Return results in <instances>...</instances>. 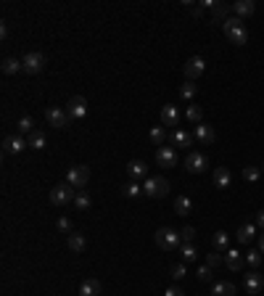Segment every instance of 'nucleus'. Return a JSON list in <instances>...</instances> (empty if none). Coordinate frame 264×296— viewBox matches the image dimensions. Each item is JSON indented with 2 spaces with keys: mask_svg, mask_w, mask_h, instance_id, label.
I'll list each match as a JSON object with an SVG mask.
<instances>
[{
  "mask_svg": "<svg viewBox=\"0 0 264 296\" xmlns=\"http://www.w3.org/2000/svg\"><path fill=\"white\" fill-rule=\"evenodd\" d=\"M45 119H48V124L51 127H56V130H66L69 127V114H66V108H58V106H51L48 111H45Z\"/></svg>",
  "mask_w": 264,
  "mask_h": 296,
  "instance_id": "5",
  "label": "nucleus"
},
{
  "mask_svg": "<svg viewBox=\"0 0 264 296\" xmlns=\"http://www.w3.org/2000/svg\"><path fill=\"white\" fill-rule=\"evenodd\" d=\"M127 175H130V180H135V183L148 180V164L140 162V159H132V162L127 164Z\"/></svg>",
  "mask_w": 264,
  "mask_h": 296,
  "instance_id": "13",
  "label": "nucleus"
},
{
  "mask_svg": "<svg viewBox=\"0 0 264 296\" xmlns=\"http://www.w3.org/2000/svg\"><path fill=\"white\" fill-rule=\"evenodd\" d=\"M24 148H29V143H27L21 135H8V138L3 140V151H6V153H21Z\"/></svg>",
  "mask_w": 264,
  "mask_h": 296,
  "instance_id": "15",
  "label": "nucleus"
},
{
  "mask_svg": "<svg viewBox=\"0 0 264 296\" xmlns=\"http://www.w3.org/2000/svg\"><path fill=\"white\" fill-rule=\"evenodd\" d=\"M256 227H259V230H264V209H261V212H256Z\"/></svg>",
  "mask_w": 264,
  "mask_h": 296,
  "instance_id": "45",
  "label": "nucleus"
},
{
  "mask_svg": "<svg viewBox=\"0 0 264 296\" xmlns=\"http://www.w3.org/2000/svg\"><path fill=\"white\" fill-rule=\"evenodd\" d=\"M206 167H209V159H206V153H201V151H190L188 156H185V169H188L190 175H198V172H204Z\"/></svg>",
  "mask_w": 264,
  "mask_h": 296,
  "instance_id": "7",
  "label": "nucleus"
},
{
  "mask_svg": "<svg viewBox=\"0 0 264 296\" xmlns=\"http://www.w3.org/2000/svg\"><path fill=\"white\" fill-rule=\"evenodd\" d=\"M143 193H146L143 185H137L135 180H130V183L122 185V196H124V198H137V196H143Z\"/></svg>",
  "mask_w": 264,
  "mask_h": 296,
  "instance_id": "25",
  "label": "nucleus"
},
{
  "mask_svg": "<svg viewBox=\"0 0 264 296\" xmlns=\"http://www.w3.org/2000/svg\"><path fill=\"white\" fill-rule=\"evenodd\" d=\"M180 254H182V262L188 264V262H196V259H198V248H196L193 243H182Z\"/></svg>",
  "mask_w": 264,
  "mask_h": 296,
  "instance_id": "31",
  "label": "nucleus"
},
{
  "mask_svg": "<svg viewBox=\"0 0 264 296\" xmlns=\"http://www.w3.org/2000/svg\"><path fill=\"white\" fill-rule=\"evenodd\" d=\"M232 11H235L238 19H246V16H251V13L256 11V3L254 0H238V3L232 6Z\"/></svg>",
  "mask_w": 264,
  "mask_h": 296,
  "instance_id": "19",
  "label": "nucleus"
},
{
  "mask_svg": "<svg viewBox=\"0 0 264 296\" xmlns=\"http://www.w3.org/2000/svg\"><path fill=\"white\" fill-rule=\"evenodd\" d=\"M180 119H182V114H180V108H177V106L166 103V106L161 108V122H164V127H177Z\"/></svg>",
  "mask_w": 264,
  "mask_h": 296,
  "instance_id": "14",
  "label": "nucleus"
},
{
  "mask_svg": "<svg viewBox=\"0 0 264 296\" xmlns=\"http://www.w3.org/2000/svg\"><path fill=\"white\" fill-rule=\"evenodd\" d=\"M21 64H24V72H27V74H40V72L45 69V56L37 53V51H32V53H27V56L21 58Z\"/></svg>",
  "mask_w": 264,
  "mask_h": 296,
  "instance_id": "9",
  "label": "nucleus"
},
{
  "mask_svg": "<svg viewBox=\"0 0 264 296\" xmlns=\"http://www.w3.org/2000/svg\"><path fill=\"white\" fill-rule=\"evenodd\" d=\"M196 93H198V85H196V82H185V85L180 87V98L190 101V98H196Z\"/></svg>",
  "mask_w": 264,
  "mask_h": 296,
  "instance_id": "37",
  "label": "nucleus"
},
{
  "mask_svg": "<svg viewBox=\"0 0 264 296\" xmlns=\"http://www.w3.org/2000/svg\"><path fill=\"white\" fill-rule=\"evenodd\" d=\"M85 236L82 233H69V252H74V254H82L85 252Z\"/></svg>",
  "mask_w": 264,
  "mask_h": 296,
  "instance_id": "24",
  "label": "nucleus"
},
{
  "mask_svg": "<svg viewBox=\"0 0 264 296\" xmlns=\"http://www.w3.org/2000/svg\"><path fill=\"white\" fill-rule=\"evenodd\" d=\"M148 140L153 146H164V140H166V132H164V127H151V132H148Z\"/></svg>",
  "mask_w": 264,
  "mask_h": 296,
  "instance_id": "34",
  "label": "nucleus"
},
{
  "mask_svg": "<svg viewBox=\"0 0 264 296\" xmlns=\"http://www.w3.org/2000/svg\"><path fill=\"white\" fill-rule=\"evenodd\" d=\"M66 114L69 119H82L87 114V98L85 96H71L66 103Z\"/></svg>",
  "mask_w": 264,
  "mask_h": 296,
  "instance_id": "10",
  "label": "nucleus"
},
{
  "mask_svg": "<svg viewBox=\"0 0 264 296\" xmlns=\"http://www.w3.org/2000/svg\"><path fill=\"white\" fill-rule=\"evenodd\" d=\"M56 227H58L61 233H71V220H69V217H58Z\"/></svg>",
  "mask_w": 264,
  "mask_h": 296,
  "instance_id": "43",
  "label": "nucleus"
},
{
  "mask_svg": "<svg viewBox=\"0 0 264 296\" xmlns=\"http://www.w3.org/2000/svg\"><path fill=\"white\" fill-rule=\"evenodd\" d=\"M143 191H146V196H151V198H164V196L169 193V183H166L164 177H148L146 185H143Z\"/></svg>",
  "mask_w": 264,
  "mask_h": 296,
  "instance_id": "6",
  "label": "nucleus"
},
{
  "mask_svg": "<svg viewBox=\"0 0 264 296\" xmlns=\"http://www.w3.org/2000/svg\"><path fill=\"white\" fill-rule=\"evenodd\" d=\"M87 180H90V167H85V164H77L66 172V183H71L77 191H82L87 185Z\"/></svg>",
  "mask_w": 264,
  "mask_h": 296,
  "instance_id": "4",
  "label": "nucleus"
},
{
  "mask_svg": "<svg viewBox=\"0 0 264 296\" xmlns=\"http://www.w3.org/2000/svg\"><path fill=\"white\" fill-rule=\"evenodd\" d=\"M101 291H103V286H101L98 278H87L80 286V296H101Z\"/></svg>",
  "mask_w": 264,
  "mask_h": 296,
  "instance_id": "18",
  "label": "nucleus"
},
{
  "mask_svg": "<svg viewBox=\"0 0 264 296\" xmlns=\"http://www.w3.org/2000/svg\"><path fill=\"white\" fill-rule=\"evenodd\" d=\"M27 143H29V148H35V151H40V148H45V132H40V130H35L32 135L27 138Z\"/></svg>",
  "mask_w": 264,
  "mask_h": 296,
  "instance_id": "35",
  "label": "nucleus"
},
{
  "mask_svg": "<svg viewBox=\"0 0 264 296\" xmlns=\"http://www.w3.org/2000/svg\"><path fill=\"white\" fill-rule=\"evenodd\" d=\"M254 236H256V225L248 222V225H241V227H238V236H235V238H238V243L246 246V243L254 241Z\"/></svg>",
  "mask_w": 264,
  "mask_h": 296,
  "instance_id": "21",
  "label": "nucleus"
},
{
  "mask_svg": "<svg viewBox=\"0 0 264 296\" xmlns=\"http://www.w3.org/2000/svg\"><path fill=\"white\" fill-rule=\"evenodd\" d=\"M74 196H77V188L71 183H58L56 188L51 191V204L53 207H66V204L74 201Z\"/></svg>",
  "mask_w": 264,
  "mask_h": 296,
  "instance_id": "3",
  "label": "nucleus"
},
{
  "mask_svg": "<svg viewBox=\"0 0 264 296\" xmlns=\"http://www.w3.org/2000/svg\"><path fill=\"white\" fill-rule=\"evenodd\" d=\"M227 11H230V8H227L225 3H214V6H211V19H214V21H222V24H225V21L230 19V16H227Z\"/></svg>",
  "mask_w": 264,
  "mask_h": 296,
  "instance_id": "30",
  "label": "nucleus"
},
{
  "mask_svg": "<svg viewBox=\"0 0 264 296\" xmlns=\"http://www.w3.org/2000/svg\"><path fill=\"white\" fill-rule=\"evenodd\" d=\"M0 37L8 40V24H0Z\"/></svg>",
  "mask_w": 264,
  "mask_h": 296,
  "instance_id": "46",
  "label": "nucleus"
},
{
  "mask_svg": "<svg viewBox=\"0 0 264 296\" xmlns=\"http://www.w3.org/2000/svg\"><path fill=\"white\" fill-rule=\"evenodd\" d=\"M211 246H214V252H227L230 248V236L225 230H217L214 238H211Z\"/></svg>",
  "mask_w": 264,
  "mask_h": 296,
  "instance_id": "22",
  "label": "nucleus"
},
{
  "mask_svg": "<svg viewBox=\"0 0 264 296\" xmlns=\"http://www.w3.org/2000/svg\"><path fill=\"white\" fill-rule=\"evenodd\" d=\"M222 29H225V35H227V40H230L232 45H246V42H248V32H246V27H243V19L230 16V19L222 24Z\"/></svg>",
  "mask_w": 264,
  "mask_h": 296,
  "instance_id": "2",
  "label": "nucleus"
},
{
  "mask_svg": "<svg viewBox=\"0 0 264 296\" xmlns=\"http://www.w3.org/2000/svg\"><path fill=\"white\" fill-rule=\"evenodd\" d=\"M243 257H246V262L251 264L254 270H259V267H261V262H264V254L259 252V248H248V254H243Z\"/></svg>",
  "mask_w": 264,
  "mask_h": 296,
  "instance_id": "29",
  "label": "nucleus"
},
{
  "mask_svg": "<svg viewBox=\"0 0 264 296\" xmlns=\"http://www.w3.org/2000/svg\"><path fill=\"white\" fill-rule=\"evenodd\" d=\"M180 238H182V243H193V241H196V227L185 225V227L180 230Z\"/></svg>",
  "mask_w": 264,
  "mask_h": 296,
  "instance_id": "40",
  "label": "nucleus"
},
{
  "mask_svg": "<svg viewBox=\"0 0 264 296\" xmlns=\"http://www.w3.org/2000/svg\"><path fill=\"white\" fill-rule=\"evenodd\" d=\"M227 257H225V264L232 270V272H241L243 270V262H246V257H243V252H238V248H227L225 252Z\"/></svg>",
  "mask_w": 264,
  "mask_h": 296,
  "instance_id": "16",
  "label": "nucleus"
},
{
  "mask_svg": "<svg viewBox=\"0 0 264 296\" xmlns=\"http://www.w3.org/2000/svg\"><path fill=\"white\" fill-rule=\"evenodd\" d=\"M169 275H172V280H182L185 275H188V267H185V262H182V264H175V267L169 270Z\"/></svg>",
  "mask_w": 264,
  "mask_h": 296,
  "instance_id": "41",
  "label": "nucleus"
},
{
  "mask_svg": "<svg viewBox=\"0 0 264 296\" xmlns=\"http://www.w3.org/2000/svg\"><path fill=\"white\" fill-rule=\"evenodd\" d=\"M211 296H235V286L230 280H220V283H214Z\"/></svg>",
  "mask_w": 264,
  "mask_h": 296,
  "instance_id": "26",
  "label": "nucleus"
},
{
  "mask_svg": "<svg viewBox=\"0 0 264 296\" xmlns=\"http://www.w3.org/2000/svg\"><path fill=\"white\" fill-rule=\"evenodd\" d=\"M259 252L264 254V233H261V236H259Z\"/></svg>",
  "mask_w": 264,
  "mask_h": 296,
  "instance_id": "48",
  "label": "nucleus"
},
{
  "mask_svg": "<svg viewBox=\"0 0 264 296\" xmlns=\"http://www.w3.org/2000/svg\"><path fill=\"white\" fill-rule=\"evenodd\" d=\"M74 207L80 209V212H87V209L92 207V198H90V196H87L85 191H80V193L74 196Z\"/></svg>",
  "mask_w": 264,
  "mask_h": 296,
  "instance_id": "33",
  "label": "nucleus"
},
{
  "mask_svg": "<svg viewBox=\"0 0 264 296\" xmlns=\"http://www.w3.org/2000/svg\"><path fill=\"white\" fill-rule=\"evenodd\" d=\"M156 162H159V167H164V169L177 167V151H175V148H169V146L156 148Z\"/></svg>",
  "mask_w": 264,
  "mask_h": 296,
  "instance_id": "11",
  "label": "nucleus"
},
{
  "mask_svg": "<svg viewBox=\"0 0 264 296\" xmlns=\"http://www.w3.org/2000/svg\"><path fill=\"white\" fill-rule=\"evenodd\" d=\"M185 117H188L193 124H201V119H204V108L201 106H188L185 108Z\"/></svg>",
  "mask_w": 264,
  "mask_h": 296,
  "instance_id": "36",
  "label": "nucleus"
},
{
  "mask_svg": "<svg viewBox=\"0 0 264 296\" xmlns=\"http://www.w3.org/2000/svg\"><path fill=\"white\" fill-rule=\"evenodd\" d=\"M0 69H3V74H19V72H24V64L19 58H6L0 64Z\"/></svg>",
  "mask_w": 264,
  "mask_h": 296,
  "instance_id": "27",
  "label": "nucleus"
},
{
  "mask_svg": "<svg viewBox=\"0 0 264 296\" xmlns=\"http://www.w3.org/2000/svg\"><path fill=\"white\" fill-rule=\"evenodd\" d=\"M193 138H198L201 143H214V140H217V132H214L211 124H204V122H201V124H196Z\"/></svg>",
  "mask_w": 264,
  "mask_h": 296,
  "instance_id": "17",
  "label": "nucleus"
},
{
  "mask_svg": "<svg viewBox=\"0 0 264 296\" xmlns=\"http://www.w3.org/2000/svg\"><path fill=\"white\" fill-rule=\"evenodd\" d=\"M259 177H261V167H246L243 169V180L246 183H259Z\"/></svg>",
  "mask_w": 264,
  "mask_h": 296,
  "instance_id": "38",
  "label": "nucleus"
},
{
  "mask_svg": "<svg viewBox=\"0 0 264 296\" xmlns=\"http://www.w3.org/2000/svg\"><path fill=\"white\" fill-rule=\"evenodd\" d=\"M243 288L248 291V293H261V288H264V275L259 272V270H254V272H248L246 278H243Z\"/></svg>",
  "mask_w": 264,
  "mask_h": 296,
  "instance_id": "12",
  "label": "nucleus"
},
{
  "mask_svg": "<svg viewBox=\"0 0 264 296\" xmlns=\"http://www.w3.org/2000/svg\"><path fill=\"white\" fill-rule=\"evenodd\" d=\"M201 16H204V8L196 6V8H193V19H201Z\"/></svg>",
  "mask_w": 264,
  "mask_h": 296,
  "instance_id": "47",
  "label": "nucleus"
},
{
  "mask_svg": "<svg viewBox=\"0 0 264 296\" xmlns=\"http://www.w3.org/2000/svg\"><path fill=\"white\" fill-rule=\"evenodd\" d=\"M190 209H193V201H190L188 196H177V198H175V212H177L180 217L190 214Z\"/></svg>",
  "mask_w": 264,
  "mask_h": 296,
  "instance_id": "28",
  "label": "nucleus"
},
{
  "mask_svg": "<svg viewBox=\"0 0 264 296\" xmlns=\"http://www.w3.org/2000/svg\"><path fill=\"white\" fill-rule=\"evenodd\" d=\"M153 238H156V246H159V248H164V252H177V248H182L180 230H172V227H159Z\"/></svg>",
  "mask_w": 264,
  "mask_h": 296,
  "instance_id": "1",
  "label": "nucleus"
},
{
  "mask_svg": "<svg viewBox=\"0 0 264 296\" xmlns=\"http://www.w3.org/2000/svg\"><path fill=\"white\" fill-rule=\"evenodd\" d=\"M206 264L214 270V267H220V264H225V257H222V252H211V254H206Z\"/></svg>",
  "mask_w": 264,
  "mask_h": 296,
  "instance_id": "39",
  "label": "nucleus"
},
{
  "mask_svg": "<svg viewBox=\"0 0 264 296\" xmlns=\"http://www.w3.org/2000/svg\"><path fill=\"white\" fill-rule=\"evenodd\" d=\"M16 130H19V135H32L35 132V119L32 117H21L19 124H16Z\"/></svg>",
  "mask_w": 264,
  "mask_h": 296,
  "instance_id": "32",
  "label": "nucleus"
},
{
  "mask_svg": "<svg viewBox=\"0 0 264 296\" xmlns=\"http://www.w3.org/2000/svg\"><path fill=\"white\" fill-rule=\"evenodd\" d=\"M261 172H264V162H261Z\"/></svg>",
  "mask_w": 264,
  "mask_h": 296,
  "instance_id": "49",
  "label": "nucleus"
},
{
  "mask_svg": "<svg viewBox=\"0 0 264 296\" xmlns=\"http://www.w3.org/2000/svg\"><path fill=\"white\" fill-rule=\"evenodd\" d=\"M204 72H206V61L201 56H193V58L185 61V77H188V82H196Z\"/></svg>",
  "mask_w": 264,
  "mask_h": 296,
  "instance_id": "8",
  "label": "nucleus"
},
{
  "mask_svg": "<svg viewBox=\"0 0 264 296\" xmlns=\"http://www.w3.org/2000/svg\"><path fill=\"white\" fill-rule=\"evenodd\" d=\"M230 183H232V175H230V169H227V167L214 169V185H217V188H227Z\"/></svg>",
  "mask_w": 264,
  "mask_h": 296,
  "instance_id": "23",
  "label": "nucleus"
},
{
  "mask_svg": "<svg viewBox=\"0 0 264 296\" xmlns=\"http://www.w3.org/2000/svg\"><path fill=\"white\" fill-rule=\"evenodd\" d=\"M211 275H214V270L209 267V264H201V267H198V280H204V283H209V280H211Z\"/></svg>",
  "mask_w": 264,
  "mask_h": 296,
  "instance_id": "42",
  "label": "nucleus"
},
{
  "mask_svg": "<svg viewBox=\"0 0 264 296\" xmlns=\"http://www.w3.org/2000/svg\"><path fill=\"white\" fill-rule=\"evenodd\" d=\"M164 296H185V291H182L180 286H169V288L164 291Z\"/></svg>",
  "mask_w": 264,
  "mask_h": 296,
  "instance_id": "44",
  "label": "nucleus"
},
{
  "mask_svg": "<svg viewBox=\"0 0 264 296\" xmlns=\"http://www.w3.org/2000/svg\"><path fill=\"white\" fill-rule=\"evenodd\" d=\"M172 143H175V148H190L193 146V135L185 132V130H175L172 132Z\"/></svg>",
  "mask_w": 264,
  "mask_h": 296,
  "instance_id": "20",
  "label": "nucleus"
}]
</instances>
